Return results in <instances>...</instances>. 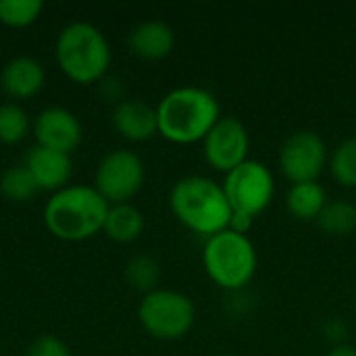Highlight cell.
Here are the masks:
<instances>
[{"instance_id": "ac0fdd59", "label": "cell", "mask_w": 356, "mask_h": 356, "mask_svg": "<svg viewBox=\"0 0 356 356\" xmlns=\"http://www.w3.org/2000/svg\"><path fill=\"white\" fill-rule=\"evenodd\" d=\"M315 223L327 238H348L356 232V204L340 198L327 200Z\"/></svg>"}, {"instance_id": "e0dca14e", "label": "cell", "mask_w": 356, "mask_h": 356, "mask_svg": "<svg viewBox=\"0 0 356 356\" xmlns=\"http://www.w3.org/2000/svg\"><path fill=\"white\" fill-rule=\"evenodd\" d=\"M327 204V192L319 181L292 184L286 194V209L298 221H317Z\"/></svg>"}, {"instance_id": "2e32d148", "label": "cell", "mask_w": 356, "mask_h": 356, "mask_svg": "<svg viewBox=\"0 0 356 356\" xmlns=\"http://www.w3.org/2000/svg\"><path fill=\"white\" fill-rule=\"evenodd\" d=\"M102 232L108 240H113L117 244L136 242L144 232V215L131 202L111 204L104 225H102Z\"/></svg>"}, {"instance_id": "9a60e30c", "label": "cell", "mask_w": 356, "mask_h": 356, "mask_svg": "<svg viewBox=\"0 0 356 356\" xmlns=\"http://www.w3.org/2000/svg\"><path fill=\"white\" fill-rule=\"evenodd\" d=\"M127 44L129 50L142 60H163L175 48V31L165 21L148 19L129 31Z\"/></svg>"}, {"instance_id": "7a4b0ae2", "label": "cell", "mask_w": 356, "mask_h": 356, "mask_svg": "<svg viewBox=\"0 0 356 356\" xmlns=\"http://www.w3.org/2000/svg\"><path fill=\"white\" fill-rule=\"evenodd\" d=\"M169 207L186 229L207 240L229 229L234 215L223 186L204 175H188L175 181L169 194Z\"/></svg>"}, {"instance_id": "ffe728a7", "label": "cell", "mask_w": 356, "mask_h": 356, "mask_svg": "<svg viewBox=\"0 0 356 356\" xmlns=\"http://www.w3.org/2000/svg\"><path fill=\"white\" fill-rule=\"evenodd\" d=\"M38 192L40 190L25 165H13L0 175V194L10 202H27Z\"/></svg>"}, {"instance_id": "7c38bea8", "label": "cell", "mask_w": 356, "mask_h": 356, "mask_svg": "<svg viewBox=\"0 0 356 356\" xmlns=\"http://www.w3.org/2000/svg\"><path fill=\"white\" fill-rule=\"evenodd\" d=\"M23 165L29 171V175L33 177L40 192L56 194L63 188H67V184L73 175L71 154L56 152V150H50V148L38 146V144L27 150Z\"/></svg>"}, {"instance_id": "30bf717a", "label": "cell", "mask_w": 356, "mask_h": 356, "mask_svg": "<svg viewBox=\"0 0 356 356\" xmlns=\"http://www.w3.org/2000/svg\"><path fill=\"white\" fill-rule=\"evenodd\" d=\"M250 136L246 125L234 115H221L213 129L202 140L207 163L221 173H229L248 161Z\"/></svg>"}, {"instance_id": "7402d4cb", "label": "cell", "mask_w": 356, "mask_h": 356, "mask_svg": "<svg viewBox=\"0 0 356 356\" xmlns=\"http://www.w3.org/2000/svg\"><path fill=\"white\" fill-rule=\"evenodd\" d=\"M125 277L134 290L148 294V292L156 290V284L161 280V265L156 259H152L148 254H138L127 263Z\"/></svg>"}, {"instance_id": "52a82bcc", "label": "cell", "mask_w": 356, "mask_h": 356, "mask_svg": "<svg viewBox=\"0 0 356 356\" xmlns=\"http://www.w3.org/2000/svg\"><path fill=\"white\" fill-rule=\"evenodd\" d=\"M221 186L232 211L252 219H257L275 196V179L271 169L265 163L252 159L229 171Z\"/></svg>"}, {"instance_id": "277c9868", "label": "cell", "mask_w": 356, "mask_h": 356, "mask_svg": "<svg viewBox=\"0 0 356 356\" xmlns=\"http://www.w3.org/2000/svg\"><path fill=\"white\" fill-rule=\"evenodd\" d=\"M54 56L65 77L81 86L100 81L111 67L108 40L96 25L86 21H75L60 29Z\"/></svg>"}, {"instance_id": "5b68a950", "label": "cell", "mask_w": 356, "mask_h": 356, "mask_svg": "<svg viewBox=\"0 0 356 356\" xmlns=\"http://www.w3.org/2000/svg\"><path fill=\"white\" fill-rule=\"evenodd\" d=\"M202 265L207 275L219 288L236 292L252 282L259 257L248 236L225 229L207 240L202 250Z\"/></svg>"}, {"instance_id": "9c48e42d", "label": "cell", "mask_w": 356, "mask_h": 356, "mask_svg": "<svg viewBox=\"0 0 356 356\" xmlns=\"http://www.w3.org/2000/svg\"><path fill=\"white\" fill-rule=\"evenodd\" d=\"M327 163V146L313 129L290 134L280 148V169L290 184L319 181Z\"/></svg>"}, {"instance_id": "5bb4252c", "label": "cell", "mask_w": 356, "mask_h": 356, "mask_svg": "<svg viewBox=\"0 0 356 356\" xmlns=\"http://www.w3.org/2000/svg\"><path fill=\"white\" fill-rule=\"evenodd\" d=\"M46 83V71L33 56H15L0 71V88L13 100L33 98Z\"/></svg>"}, {"instance_id": "44dd1931", "label": "cell", "mask_w": 356, "mask_h": 356, "mask_svg": "<svg viewBox=\"0 0 356 356\" xmlns=\"http://www.w3.org/2000/svg\"><path fill=\"white\" fill-rule=\"evenodd\" d=\"M330 171L340 186L356 188V136L342 140L334 148L330 156Z\"/></svg>"}, {"instance_id": "8992f818", "label": "cell", "mask_w": 356, "mask_h": 356, "mask_svg": "<svg viewBox=\"0 0 356 356\" xmlns=\"http://www.w3.org/2000/svg\"><path fill=\"white\" fill-rule=\"evenodd\" d=\"M138 321L144 332L163 342H175L190 334L196 321V307L190 296L177 290L156 288L142 296Z\"/></svg>"}, {"instance_id": "d4e9b609", "label": "cell", "mask_w": 356, "mask_h": 356, "mask_svg": "<svg viewBox=\"0 0 356 356\" xmlns=\"http://www.w3.org/2000/svg\"><path fill=\"white\" fill-rule=\"evenodd\" d=\"M325 356H356V348L350 344H338V346H332V350Z\"/></svg>"}, {"instance_id": "8fae6325", "label": "cell", "mask_w": 356, "mask_h": 356, "mask_svg": "<svg viewBox=\"0 0 356 356\" xmlns=\"http://www.w3.org/2000/svg\"><path fill=\"white\" fill-rule=\"evenodd\" d=\"M38 146L71 154L83 138L79 119L63 106H48L38 113L31 125Z\"/></svg>"}, {"instance_id": "ba28073f", "label": "cell", "mask_w": 356, "mask_h": 356, "mask_svg": "<svg viewBox=\"0 0 356 356\" xmlns=\"http://www.w3.org/2000/svg\"><path fill=\"white\" fill-rule=\"evenodd\" d=\"M146 169L131 150H113L102 156L94 175V188L108 204L129 202L144 186Z\"/></svg>"}, {"instance_id": "4fadbf2b", "label": "cell", "mask_w": 356, "mask_h": 356, "mask_svg": "<svg viewBox=\"0 0 356 356\" xmlns=\"http://www.w3.org/2000/svg\"><path fill=\"white\" fill-rule=\"evenodd\" d=\"M113 127L127 142H146L159 134L156 106L144 100H119L113 111Z\"/></svg>"}, {"instance_id": "d6986e66", "label": "cell", "mask_w": 356, "mask_h": 356, "mask_svg": "<svg viewBox=\"0 0 356 356\" xmlns=\"http://www.w3.org/2000/svg\"><path fill=\"white\" fill-rule=\"evenodd\" d=\"M31 121L29 115L25 113L23 106L17 102H4L0 104V142L2 144H19L23 142L29 131H31Z\"/></svg>"}, {"instance_id": "3957f363", "label": "cell", "mask_w": 356, "mask_h": 356, "mask_svg": "<svg viewBox=\"0 0 356 356\" xmlns=\"http://www.w3.org/2000/svg\"><path fill=\"white\" fill-rule=\"evenodd\" d=\"M108 207L94 186H67L46 202L44 223L58 240L83 242L102 232Z\"/></svg>"}, {"instance_id": "603a6c76", "label": "cell", "mask_w": 356, "mask_h": 356, "mask_svg": "<svg viewBox=\"0 0 356 356\" xmlns=\"http://www.w3.org/2000/svg\"><path fill=\"white\" fill-rule=\"evenodd\" d=\"M44 2L40 0H0V23L13 29L29 27L40 19Z\"/></svg>"}, {"instance_id": "484cf974", "label": "cell", "mask_w": 356, "mask_h": 356, "mask_svg": "<svg viewBox=\"0 0 356 356\" xmlns=\"http://www.w3.org/2000/svg\"><path fill=\"white\" fill-rule=\"evenodd\" d=\"M221 356H225V355H221Z\"/></svg>"}, {"instance_id": "6da1fadb", "label": "cell", "mask_w": 356, "mask_h": 356, "mask_svg": "<svg viewBox=\"0 0 356 356\" xmlns=\"http://www.w3.org/2000/svg\"><path fill=\"white\" fill-rule=\"evenodd\" d=\"M159 134L173 144H196L207 138L221 117L217 98L198 86H181L167 92L159 106Z\"/></svg>"}, {"instance_id": "cb8c5ba5", "label": "cell", "mask_w": 356, "mask_h": 356, "mask_svg": "<svg viewBox=\"0 0 356 356\" xmlns=\"http://www.w3.org/2000/svg\"><path fill=\"white\" fill-rule=\"evenodd\" d=\"M25 356H73L71 350L67 348V344L63 340H58L56 336H40L35 338Z\"/></svg>"}]
</instances>
